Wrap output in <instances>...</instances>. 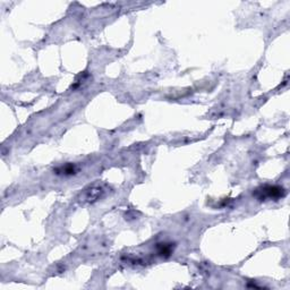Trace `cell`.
Masks as SVG:
<instances>
[{"label": "cell", "mask_w": 290, "mask_h": 290, "mask_svg": "<svg viewBox=\"0 0 290 290\" xmlns=\"http://www.w3.org/2000/svg\"><path fill=\"white\" fill-rule=\"evenodd\" d=\"M255 195L261 201L265 199H280L284 195V190L279 186H264L261 190H257Z\"/></svg>", "instance_id": "1"}]
</instances>
